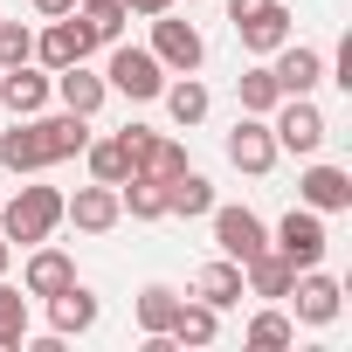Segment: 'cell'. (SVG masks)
Listing matches in <instances>:
<instances>
[{
  "instance_id": "cell-20",
  "label": "cell",
  "mask_w": 352,
  "mask_h": 352,
  "mask_svg": "<svg viewBox=\"0 0 352 352\" xmlns=\"http://www.w3.org/2000/svg\"><path fill=\"white\" fill-rule=\"evenodd\" d=\"M290 276H297V270H290L276 249H256V256L242 263V290H249V297H270V304L290 297Z\"/></svg>"
},
{
  "instance_id": "cell-15",
  "label": "cell",
  "mask_w": 352,
  "mask_h": 352,
  "mask_svg": "<svg viewBox=\"0 0 352 352\" xmlns=\"http://www.w3.org/2000/svg\"><path fill=\"white\" fill-rule=\"evenodd\" d=\"M56 97H63V111H76V118H97L104 111V97H111V83L97 76V69H83V63H69V69H56V83H49Z\"/></svg>"
},
{
  "instance_id": "cell-28",
  "label": "cell",
  "mask_w": 352,
  "mask_h": 352,
  "mask_svg": "<svg viewBox=\"0 0 352 352\" xmlns=\"http://www.w3.org/2000/svg\"><path fill=\"white\" fill-rule=\"evenodd\" d=\"M159 97H166L173 124H201V118H208V104H214V97H208V83H194V76H180V83H166Z\"/></svg>"
},
{
  "instance_id": "cell-9",
  "label": "cell",
  "mask_w": 352,
  "mask_h": 352,
  "mask_svg": "<svg viewBox=\"0 0 352 352\" xmlns=\"http://www.w3.org/2000/svg\"><path fill=\"white\" fill-rule=\"evenodd\" d=\"M270 76H276V90H283V97H311V90L324 83V56H318L311 42H283V49H276V63H270Z\"/></svg>"
},
{
  "instance_id": "cell-1",
  "label": "cell",
  "mask_w": 352,
  "mask_h": 352,
  "mask_svg": "<svg viewBox=\"0 0 352 352\" xmlns=\"http://www.w3.org/2000/svg\"><path fill=\"white\" fill-rule=\"evenodd\" d=\"M90 145V118L63 111V118H14V131H0V166L8 173H49L63 159H76Z\"/></svg>"
},
{
  "instance_id": "cell-21",
  "label": "cell",
  "mask_w": 352,
  "mask_h": 352,
  "mask_svg": "<svg viewBox=\"0 0 352 352\" xmlns=\"http://www.w3.org/2000/svg\"><path fill=\"white\" fill-rule=\"evenodd\" d=\"M214 338H221V311H214V304H201V297H194V304L180 297V311H173V331H166V345H214Z\"/></svg>"
},
{
  "instance_id": "cell-23",
  "label": "cell",
  "mask_w": 352,
  "mask_h": 352,
  "mask_svg": "<svg viewBox=\"0 0 352 352\" xmlns=\"http://www.w3.org/2000/svg\"><path fill=\"white\" fill-rule=\"evenodd\" d=\"M194 297H201V304H214V311L242 304V297H249V290H242V263H228V256H221V263H208V270L194 276Z\"/></svg>"
},
{
  "instance_id": "cell-35",
  "label": "cell",
  "mask_w": 352,
  "mask_h": 352,
  "mask_svg": "<svg viewBox=\"0 0 352 352\" xmlns=\"http://www.w3.org/2000/svg\"><path fill=\"white\" fill-rule=\"evenodd\" d=\"M187 8H194V0H187Z\"/></svg>"
},
{
  "instance_id": "cell-31",
  "label": "cell",
  "mask_w": 352,
  "mask_h": 352,
  "mask_svg": "<svg viewBox=\"0 0 352 352\" xmlns=\"http://www.w3.org/2000/svg\"><path fill=\"white\" fill-rule=\"evenodd\" d=\"M14 63H35V35L28 21H0V69H14Z\"/></svg>"
},
{
  "instance_id": "cell-7",
  "label": "cell",
  "mask_w": 352,
  "mask_h": 352,
  "mask_svg": "<svg viewBox=\"0 0 352 352\" xmlns=\"http://www.w3.org/2000/svg\"><path fill=\"white\" fill-rule=\"evenodd\" d=\"M90 49H97V35L83 28V14H56L42 35H35V63L56 76V69H69V63H90Z\"/></svg>"
},
{
  "instance_id": "cell-26",
  "label": "cell",
  "mask_w": 352,
  "mask_h": 352,
  "mask_svg": "<svg viewBox=\"0 0 352 352\" xmlns=\"http://www.w3.org/2000/svg\"><path fill=\"white\" fill-rule=\"evenodd\" d=\"M173 311H180V290H166V283H145L138 290V331L145 338H166L173 331Z\"/></svg>"
},
{
  "instance_id": "cell-16",
  "label": "cell",
  "mask_w": 352,
  "mask_h": 352,
  "mask_svg": "<svg viewBox=\"0 0 352 352\" xmlns=\"http://www.w3.org/2000/svg\"><path fill=\"white\" fill-rule=\"evenodd\" d=\"M49 83H56V76H42L35 63H14V69H0V104H8L14 118H35V111L49 104Z\"/></svg>"
},
{
  "instance_id": "cell-27",
  "label": "cell",
  "mask_w": 352,
  "mask_h": 352,
  "mask_svg": "<svg viewBox=\"0 0 352 352\" xmlns=\"http://www.w3.org/2000/svg\"><path fill=\"white\" fill-rule=\"evenodd\" d=\"M235 97H242V111H249V118H270V111L283 104V90H276V76H270V63H256V69H242V76H235Z\"/></svg>"
},
{
  "instance_id": "cell-8",
  "label": "cell",
  "mask_w": 352,
  "mask_h": 352,
  "mask_svg": "<svg viewBox=\"0 0 352 352\" xmlns=\"http://www.w3.org/2000/svg\"><path fill=\"white\" fill-rule=\"evenodd\" d=\"M208 214H214V249L228 263H249L256 249H270V228L256 208H208Z\"/></svg>"
},
{
  "instance_id": "cell-5",
  "label": "cell",
  "mask_w": 352,
  "mask_h": 352,
  "mask_svg": "<svg viewBox=\"0 0 352 352\" xmlns=\"http://www.w3.org/2000/svg\"><path fill=\"white\" fill-rule=\"evenodd\" d=\"M290 270H311V263H324V249H331V235H324V214L318 208H290L283 221H276V242H270Z\"/></svg>"
},
{
  "instance_id": "cell-4",
  "label": "cell",
  "mask_w": 352,
  "mask_h": 352,
  "mask_svg": "<svg viewBox=\"0 0 352 352\" xmlns=\"http://www.w3.org/2000/svg\"><path fill=\"white\" fill-rule=\"evenodd\" d=\"M270 131H276V152H297V159H311L318 145H324V111L311 104V97H283L276 111H270Z\"/></svg>"
},
{
  "instance_id": "cell-22",
  "label": "cell",
  "mask_w": 352,
  "mask_h": 352,
  "mask_svg": "<svg viewBox=\"0 0 352 352\" xmlns=\"http://www.w3.org/2000/svg\"><path fill=\"white\" fill-rule=\"evenodd\" d=\"M214 208V187H208V173H194V166H180V173H173V180H166V214H208Z\"/></svg>"
},
{
  "instance_id": "cell-3",
  "label": "cell",
  "mask_w": 352,
  "mask_h": 352,
  "mask_svg": "<svg viewBox=\"0 0 352 352\" xmlns=\"http://www.w3.org/2000/svg\"><path fill=\"white\" fill-rule=\"evenodd\" d=\"M152 56L166 63V76H194L201 63H208V42H201V28L194 21H180V14H152Z\"/></svg>"
},
{
  "instance_id": "cell-2",
  "label": "cell",
  "mask_w": 352,
  "mask_h": 352,
  "mask_svg": "<svg viewBox=\"0 0 352 352\" xmlns=\"http://www.w3.org/2000/svg\"><path fill=\"white\" fill-rule=\"evenodd\" d=\"M56 228H63V194L56 187H21L14 201H0V235L21 242V249L49 242Z\"/></svg>"
},
{
  "instance_id": "cell-33",
  "label": "cell",
  "mask_w": 352,
  "mask_h": 352,
  "mask_svg": "<svg viewBox=\"0 0 352 352\" xmlns=\"http://www.w3.org/2000/svg\"><path fill=\"white\" fill-rule=\"evenodd\" d=\"M35 14H42V21H56V14H76V0H35Z\"/></svg>"
},
{
  "instance_id": "cell-11",
  "label": "cell",
  "mask_w": 352,
  "mask_h": 352,
  "mask_svg": "<svg viewBox=\"0 0 352 352\" xmlns=\"http://www.w3.org/2000/svg\"><path fill=\"white\" fill-rule=\"evenodd\" d=\"M118 138L131 145V173H145V180H173V173L187 166V152H180V145H173V138H152L145 124H124Z\"/></svg>"
},
{
  "instance_id": "cell-13",
  "label": "cell",
  "mask_w": 352,
  "mask_h": 352,
  "mask_svg": "<svg viewBox=\"0 0 352 352\" xmlns=\"http://www.w3.org/2000/svg\"><path fill=\"white\" fill-rule=\"evenodd\" d=\"M118 214H124L118 208V187H104V180L97 187H76V201H63V221H76L83 235H111Z\"/></svg>"
},
{
  "instance_id": "cell-32",
  "label": "cell",
  "mask_w": 352,
  "mask_h": 352,
  "mask_svg": "<svg viewBox=\"0 0 352 352\" xmlns=\"http://www.w3.org/2000/svg\"><path fill=\"white\" fill-rule=\"evenodd\" d=\"M270 0H228V21H249V14H263Z\"/></svg>"
},
{
  "instance_id": "cell-24",
  "label": "cell",
  "mask_w": 352,
  "mask_h": 352,
  "mask_svg": "<svg viewBox=\"0 0 352 352\" xmlns=\"http://www.w3.org/2000/svg\"><path fill=\"white\" fill-rule=\"evenodd\" d=\"M118 208H124L131 221H166V180H145V173L118 180Z\"/></svg>"
},
{
  "instance_id": "cell-25",
  "label": "cell",
  "mask_w": 352,
  "mask_h": 352,
  "mask_svg": "<svg viewBox=\"0 0 352 352\" xmlns=\"http://www.w3.org/2000/svg\"><path fill=\"white\" fill-rule=\"evenodd\" d=\"M83 159H90V180H104V187L131 180V145H124V138H90Z\"/></svg>"
},
{
  "instance_id": "cell-12",
  "label": "cell",
  "mask_w": 352,
  "mask_h": 352,
  "mask_svg": "<svg viewBox=\"0 0 352 352\" xmlns=\"http://www.w3.org/2000/svg\"><path fill=\"white\" fill-rule=\"evenodd\" d=\"M228 159H235L242 173H270V166H276V131H270V118H249V111H242V124L228 131Z\"/></svg>"
},
{
  "instance_id": "cell-17",
  "label": "cell",
  "mask_w": 352,
  "mask_h": 352,
  "mask_svg": "<svg viewBox=\"0 0 352 352\" xmlns=\"http://www.w3.org/2000/svg\"><path fill=\"white\" fill-rule=\"evenodd\" d=\"M90 324H97V290L63 283V290L49 297V331H56V338H76V331H90Z\"/></svg>"
},
{
  "instance_id": "cell-18",
  "label": "cell",
  "mask_w": 352,
  "mask_h": 352,
  "mask_svg": "<svg viewBox=\"0 0 352 352\" xmlns=\"http://www.w3.org/2000/svg\"><path fill=\"white\" fill-rule=\"evenodd\" d=\"M235 35H242V49H249V56H276V49L290 42V8H283V0H270L263 14L235 21Z\"/></svg>"
},
{
  "instance_id": "cell-29",
  "label": "cell",
  "mask_w": 352,
  "mask_h": 352,
  "mask_svg": "<svg viewBox=\"0 0 352 352\" xmlns=\"http://www.w3.org/2000/svg\"><path fill=\"white\" fill-rule=\"evenodd\" d=\"M242 338H249V345H256V352H276V345H290V338H297V324H290V318H283V311H256V318H249V331H242Z\"/></svg>"
},
{
  "instance_id": "cell-14",
  "label": "cell",
  "mask_w": 352,
  "mask_h": 352,
  "mask_svg": "<svg viewBox=\"0 0 352 352\" xmlns=\"http://www.w3.org/2000/svg\"><path fill=\"white\" fill-rule=\"evenodd\" d=\"M297 194H304V208H318V214H345V208H352V173H345V166H304Z\"/></svg>"
},
{
  "instance_id": "cell-19",
  "label": "cell",
  "mask_w": 352,
  "mask_h": 352,
  "mask_svg": "<svg viewBox=\"0 0 352 352\" xmlns=\"http://www.w3.org/2000/svg\"><path fill=\"white\" fill-rule=\"evenodd\" d=\"M63 283H76V263H69L63 249L35 242V256H28V270H21V290H28V297H56Z\"/></svg>"
},
{
  "instance_id": "cell-34",
  "label": "cell",
  "mask_w": 352,
  "mask_h": 352,
  "mask_svg": "<svg viewBox=\"0 0 352 352\" xmlns=\"http://www.w3.org/2000/svg\"><path fill=\"white\" fill-rule=\"evenodd\" d=\"M8 263H14V242H8V235H0V276H8Z\"/></svg>"
},
{
  "instance_id": "cell-30",
  "label": "cell",
  "mask_w": 352,
  "mask_h": 352,
  "mask_svg": "<svg viewBox=\"0 0 352 352\" xmlns=\"http://www.w3.org/2000/svg\"><path fill=\"white\" fill-rule=\"evenodd\" d=\"M21 338H28V297L0 283V345H21Z\"/></svg>"
},
{
  "instance_id": "cell-6",
  "label": "cell",
  "mask_w": 352,
  "mask_h": 352,
  "mask_svg": "<svg viewBox=\"0 0 352 352\" xmlns=\"http://www.w3.org/2000/svg\"><path fill=\"white\" fill-rule=\"evenodd\" d=\"M104 83H111L118 97H131V104H152V97L166 90V63H159L152 49H111Z\"/></svg>"
},
{
  "instance_id": "cell-10",
  "label": "cell",
  "mask_w": 352,
  "mask_h": 352,
  "mask_svg": "<svg viewBox=\"0 0 352 352\" xmlns=\"http://www.w3.org/2000/svg\"><path fill=\"white\" fill-rule=\"evenodd\" d=\"M290 297H297V318H304V324H331V318L345 311V290H338V283H331L318 263L290 276Z\"/></svg>"
}]
</instances>
